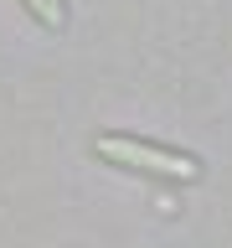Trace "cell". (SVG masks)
Wrapping results in <instances>:
<instances>
[{
	"label": "cell",
	"instance_id": "6da1fadb",
	"mask_svg": "<svg viewBox=\"0 0 232 248\" xmlns=\"http://www.w3.org/2000/svg\"><path fill=\"white\" fill-rule=\"evenodd\" d=\"M93 155L108 160V166H124L134 176H150V181H170V186H191L201 181V160L191 150H170V145H155V140L139 135H93Z\"/></svg>",
	"mask_w": 232,
	"mask_h": 248
},
{
	"label": "cell",
	"instance_id": "7a4b0ae2",
	"mask_svg": "<svg viewBox=\"0 0 232 248\" xmlns=\"http://www.w3.org/2000/svg\"><path fill=\"white\" fill-rule=\"evenodd\" d=\"M21 11L46 31H62L67 26V0H21Z\"/></svg>",
	"mask_w": 232,
	"mask_h": 248
}]
</instances>
